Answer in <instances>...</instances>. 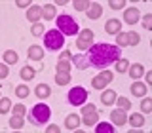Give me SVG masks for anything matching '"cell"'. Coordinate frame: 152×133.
<instances>
[{"label": "cell", "mask_w": 152, "mask_h": 133, "mask_svg": "<svg viewBox=\"0 0 152 133\" xmlns=\"http://www.w3.org/2000/svg\"><path fill=\"white\" fill-rule=\"evenodd\" d=\"M28 93H31V89H28L25 84H21V86H17V88H15V95H17V97H21V99L28 97Z\"/></svg>", "instance_id": "4dcf8cb0"}, {"label": "cell", "mask_w": 152, "mask_h": 133, "mask_svg": "<svg viewBox=\"0 0 152 133\" xmlns=\"http://www.w3.org/2000/svg\"><path fill=\"white\" fill-rule=\"evenodd\" d=\"M139 19H141V13H139L137 8H127L126 12H124V21H126L127 25H135Z\"/></svg>", "instance_id": "9c48e42d"}, {"label": "cell", "mask_w": 152, "mask_h": 133, "mask_svg": "<svg viewBox=\"0 0 152 133\" xmlns=\"http://www.w3.org/2000/svg\"><path fill=\"white\" fill-rule=\"evenodd\" d=\"M80 126V118L76 116V114H69L66 116V120H65V127L69 131H76V127Z\"/></svg>", "instance_id": "2e32d148"}, {"label": "cell", "mask_w": 152, "mask_h": 133, "mask_svg": "<svg viewBox=\"0 0 152 133\" xmlns=\"http://www.w3.org/2000/svg\"><path fill=\"white\" fill-rule=\"evenodd\" d=\"M34 74H36V70L32 69L31 65H27V66H23V69H21V78L25 80V82L32 80V78H34Z\"/></svg>", "instance_id": "7402d4cb"}, {"label": "cell", "mask_w": 152, "mask_h": 133, "mask_svg": "<svg viewBox=\"0 0 152 133\" xmlns=\"http://www.w3.org/2000/svg\"><path fill=\"white\" fill-rule=\"evenodd\" d=\"M10 127H12V129H21V127H23V116L13 114V118L10 120Z\"/></svg>", "instance_id": "4316f807"}, {"label": "cell", "mask_w": 152, "mask_h": 133, "mask_svg": "<svg viewBox=\"0 0 152 133\" xmlns=\"http://www.w3.org/2000/svg\"><path fill=\"white\" fill-rule=\"evenodd\" d=\"M142 27H145L146 31H150V28H152V13H146V15L142 17Z\"/></svg>", "instance_id": "8d00e7d4"}, {"label": "cell", "mask_w": 152, "mask_h": 133, "mask_svg": "<svg viewBox=\"0 0 152 133\" xmlns=\"http://www.w3.org/2000/svg\"><path fill=\"white\" fill-rule=\"evenodd\" d=\"M141 110L145 112V114L152 112V101H150L148 97H145V99H142V101H141Z\"/></svg>", "instance_id": "d6a6232c"}, {"label": "cell", "mask_w": 152, "mask_h": 133, "mask_svg": "<svg viewBox=\"0 0 152 133\" xmlns=\"http://www.w3.org/2000/svg\"><path fill=\"white\" fill-rule=\"evenodd\" d=\"M17 6H19V8H31L32 4H31V0H19Z\"/></svg>", "instance_id": "b9f144b4"}, {"label": "cell", "mask_w": 152, "mask_h": 133, "mask_svg": "<svg viewBox=\"0 0 152 133\" xmlns=\"http://www.w3.org/2000/svg\"><path fill=\"white\" fill-rule=\"evenodd\" d=\"M131 93L135 95V97H145V95H146V84H142V82H133V84H131Z\"/></svg>", "instance_id": "ac0fdd59"}, {"label": "cell", "mask_w": 152, "mask_h": 133, "mask_svg": "<svg viewBox=\"0 0 152 133\" xmlns=\"http://www.w3.org/2000/svg\"><path fill=\"white\" fill-rule=\"evenodd\" d=\"M127 72H129V76L133 80H139L142 74H145V66H142L141 63H135V65H129V69H127Z\"/></svg>", "instance_id": "9a60e30c"}, {"label": "cell", "mask_w": 152, "mask_h": 133, "mask_svg": "<svg viewBox=\"0 0 152 133\" xmlns=\"http://www.w3.org/2000/svg\"><path fill=\"white\" fill-rule=\"evenodd\" d=\"M108 6H110L112 10H122L124 6H126V2H124V0H110Z\"/></svg>", "instance_id": "74e56055"}, {"label": "cell", "mask_w": 152, "mask_h": 133, "mask_svg": "<svg viewBox=\"0 0 152 133\" xmlns=\"http://www.w3.org/2000/svg\"><path fill=\"white\" fill-rule=\"evenodd\" d=\"M86 99H88V91L82 88V86H76L69 91V103L74 104V107H80V104L86 103Z\"/></svg>", "instance_id": "52a82bcc"}, {"label": "cell", "mask_w": 152, "mask_h": 133, "mask_svg": "<svg viewBox=\"0 0 152 133\" xmlns=\"http://www.w3.org/2000/svg\"><path fill=\"white\" fill-rule=\"evenodd\" d=\"M27 19L32 23V25L40 21V19H42V6H36V4H32V6L27 10Z\"/></svg>", "instance_id": "30bf717a"}, {"label": "cell", "mask_w": 152, "mask_h": 133, "mask_svg": "<svg viewBox=\"0 0 152 133\" xmlns=\"http://www.w3.org/2000/svg\"><path fill=\"white\" fill-rule=\"evenodd\" d=\"M110 120L114 126H118V127H122L124 124L127 122V116H126V110H122V108H118V110H112L110 112Z\"/></svg>", "instance_id": "8fae6325"}, {"label": "cell", "mask_w": 152, "mask_h": 133, "mask_svg": "<svg viewBox=\"0 0 152 133\" xmlns=\"http://www.w3.org/2000/svg\"><path fill=\"white\" fill-rule=\"evenodd\" d=\"M17 59H19L17 51H13V50L4 51V63H6V65H15V63H17Z\"/></svg>", "instance_id": "44dd1931"}, {"label": "cell", "mask_w": 152, "mask_h": 133, "mask_svg": "<svg viewBox=\"0 0 152 133\" xmlns=\"http://www.w3.org/2000/svg\"><path fill=\"white\" fill-rule=\"evenodd\" d=\"M114 65H116V72H127V69H129V61L127 59H118Z\"/></svg>", "instance_id": "484cf974"}, {"label": "cell", "mask_w": 152, "mask_h": 133, "mask_svg": "<svg viewBox=\"0 0 152 133\" xmlns=\"http://www.w3.org/2000/svg\"><path fill=\"white\" fill-rule=\"evenodd\" d=\"M27 55H28L31 61H42V57H44V50H42L40 46H31L28 51H27Z\"/></svg>", "instance_id": "5bb4252c"}, {"label": "cell", "mask_w": 152, "mask_h": 133, "mask_svg": "<svg viewBox=\"0 0 152 133\" xmlns=\"http://www.w3.org/2000/svg\"><path fill=\"white\" fill-rule=\"evenodd\" d=\"M104 31H107L108 34H118V32H122V21L120 19H108L107 25H104Z\"/></svg>", "instance_id": "7c38bea8"}, {"label": "cell", "mask_w": 152, "mask_h": 133, "mask_svg": "<svg viewBox=\"0 0 152 133\" xmlns=\"http://www.w3.org/2000/svg\"><path fill=\"white\" fill-rule=\"evenodd\" d=\"M25 112H27L25 104H15L13 107V114H17V116H25Z\"/></svg>", "instance_id": "f35d334b"}, {"label": "cell", "mask_w": 152, "mask_h": 133, "mask_svg": "<svg viewBox=\"0 0 152 133\" xmlns=\"http://www.w3.org/2000/svg\"><path fill=\"white\" fill-rule=\"evenodd\" d=\"M70 69L72 66H70L69 61H59L57 63V72H70Z\"/></svg>", "instance_id": "836d02e7"}, {"label": "cell", "mask_w": 152, "mask_h": 133, "mask_svg": "<svg viewBox=\"0 0 152 133\" xmlns=\"http://www.w3.org/2000/svg\"><path fill=\"white\" fill-rule=\"evenodd\" d=\"M145 78H146V82H152V72H145Z\"/></svg>", "instance_id": "ee69618b"}, {"label": "cell", "mask_w": 152, "mask_h": 133, "mask_svg": "<svg viewBox=\"0 0 152 133\" xmlns=\"http://www.w3.org/2000/svg\"><path fill=\"white\" fill-rule=\"evenodd\" d=\"M50 116H51V110H50V107L44 103H38L32 107V110L28 112V122L32 124V126H46V122L50 120Z\"/></svg>", "instance_id": "7a4b0ae2"}, {"label": "cell", "mask_w": 152, "mask_h": 133, "mask_svg": "<svg viewBox=\"0 0 152 133\" xmlns=\"http://www.w3.org/2000/svg\"><path fill=\"white\" fill-rule=\"evenodd\" d=\"M116 91H112V89H107V91H103V95H101V103L103 104H107V107H110L112 103H116Z\"/></svg>", "instance_id": "e0dca14e"}, {"label": "cell", "mask_w": 152, "mask_h": 133, "mask_svg": "<svg viewBox=\"0 0 152 133\" xmlns=\"http://www.w3.org/2000/svg\"><path fill=\"white\" fill-rule=\"evenodd\" d=\"M93 31L91 28H84V31H80V36L76 38V48H78L80 51H88L89 48L93 46Z\"/></svg>", "instance_id": "5b68a950"}, {"label": "cell", "mask_w": 152, "mask_h": 133, "mask_svg": "<svg viewBox=\"0 0 152 133\" xmlns=\"http://www.w3.org/2000/svg\"><path fill=\"white\" fill-rule=\"evenodd\" d=\"M55 82L59 86H66L70 82V72H57L55 74Z\"/></svg>", "instance_id": "d4e9b609"}, {"label": "cell", "mask_w": 152, "mask_h": 133, "mask_svg": "<svg viewBox=\"0 0 152 133\" xmlns=\"http://www.w3.org/2000/svg\"><path fill=\"white\" fill-rule=\"evenodd\" d=\"M70 59H72L70 51H61V55H59V61H70Z\"/></svg>", "instance_id": "ab89813d"}, {"label": "cell", "mask_w": 152, "mask_h": 133, "mask_svg": "<svg viewBox=\"0 0 152 133\" xmlns=\"http://www.w3.org/2000/svg\"><path fill=\"white\" fill-rule=\"evenodd\" d=\"M10 108H12V103H10V99L8 97H2V101H0V112H8Z\"/></svg>", "instance_id": "e575fe53"}, {"label": "cell", "mask_w": 152, "mask_h": 133, "mask_svg": "<svg viewBox=\"0 0 152 133\" xmlns=\"http://www.w3.org/2000/svg\"><path fill=\"white\" fill-rule=\"evenodd\" d=\"M34 91H36V97H38V99H48V97L51 95L50 86H46V84H38Z\"/></svg>", "instance_id": "ffe728a7"}, {"label": "cell", "mask_w": 152, "mask_h": 133, "mask_svg": "<svg viewBox=\"0 0 152 133\" xmlns=\"http://www.w3.org/2000/svg\"><path fill=\"white\" fill-rule=\"evenodd\" d=\"M116 46L118 48L127 46V32H118L116 34Z\"/></svg>", "instance_id": "1f68e13d"}, {"label": "cell", "mask_w": 152, "mask_h": 133, "mask_svg": "<svg viewBox=\"0 0 152 133\" xmlns=\"http://www.w3.org/2000/svg\"><path fill=\"white\" fill-rule=\"evenodd\" d=\"M42 17H44L46 21H51V19L55 17V4H46V6H42Z\"/></svg>", "instance_id": "d6986e66"}, {"label": "cell", "mask_w": 152, "mask_h": 133, "mask_svg": "<svg viewBox=\"0 0 152 133\" xmlns=\"http://www.w3.org/2000/svg\"><path fill=\"white\" fill-rule=\"evenodd\" d=\"M44 44H46V48L50 51H59L61 48L65 46V34L61 31H57V28H51V31L46 32Z\"/></svg>", "instance_id": "3957f363"}, {"label": "cell", "mask_w": 152, "mask_h": 133, "mask_svg": "<svg viewBox=\"0 0 152 133\" xmlns=\"http://www.w3.org/2000/svg\"><path fill=\"white\" fill-rule=\"evenodd\" d=\"M112 78H114V74L110 72V70H103L101 74H97L91 80V86H93L95 89H104L108 82H112Z\"/></svg>", "instance_id": "ba28073f"}, {"label": "cell", "mask_w": 152, "mask_h": 133, "mask_svg": "<svg viewBox=\"0 0 152 133\" xmlns=\"http://www.w3.org/2000/svg\"><path fill=\"white\" fill-rule=\"evenodd\" d=\"M46 131L48 133H59V127H57V126H50V127H46Z\"/></svg>", "instance_id": "7bdbcfd3"}, {"label": "cell", "mask_w": 152, "mask_h": 133, "mask_svg": "<svg viewBox=\"0 0 152 133\" xmlns=\"http://www.w3.org/2000/svg\"><path fill=\"white\" fill-rule=\"evenodd\" d=\"M65 4H66V0H57L55 6H65Z\"/></svg>", "instance_id": "f6af8a7d"}, {"label": "cell", "mask_w": 152, "mask_h": 133, "mask_svg": "<svg viewBox=\"0 0 152 133\" xmlns=\"http://www.w3.org/2000/svg\"><path fill=\"white\" fill-rule=\"evenodd\" d=\"M86 15H88L89 19H99L103 15V6L97 2H91V6H89V10L86 12Z\"/></svg>", "instance_id": "4fadbf2b"}, {"label": "cell", "mask_w": 152, "mask_h": 133, "mask_svg": "<svg viewBox=\"0 0 152 133\" xmlns=\"http://www.w3.org/2000/svg\"><path fill=\"white\" fill-rule=\"evenodd\" d=\"M44 34V25L42 23H34L32 25V36H42Z\"/></svg>", "instance_id": "d590c367"}, {"label": "cell", "mask_w": 152, "mask_h": 133, "mask_svg": "<svg viewBox=\"0 0 152 133\" xmlns=\"http://www.w3.org/2000/svg\"><path fill=\"white\" fill-rule=\"evenodd\" d=\"M57 31H61L65 36H74L78 34V21H74L70 15H59L57 17Z\"/></svg>", "instance_id": "277c9868"}, {"label": "cell", "mask_w": 152, "mask_h": 133, "mask_svg": "<svg viewBox=\"0 0 152 133\" xmlns=\"http://www.w3.org/2000/svg\"><path fill=\"white\" fill-rule=\"evenodd\" d=\"M141 42V36L137 34L135 31H131V32H127V46H137Z\"/></svg>", "instance_id": "f1b7e54d"}, {"label": "cell", "mask_w": 152, "mask_h": 133, "mask_svg": "<svg viewBox=\"0 0 152 133\" xmlns=\"http://www.w3.org/2000/svg\"><path fill=\"white\" fill-rule=\"evenodd\" d=\"M95 131H97V133H112L114 127L110 126V124H107V122H101V124H97Z\"/></svg>", "instance_id": "83f0119b"}, {"label": "cell", "mask_w": 152, "mask_h": 133, "mask_svg": "<svg viewBox=\"0 0 152 133\" xmlns=\"http://www.w3.org/2000/svg\"><path fill=\"white\" fill-rule=\"evenodd\" d=\"M116 103H118V108H122V110H129L131 108V101L126 97H116Z\"/></svg>", "instance_id": "f546056e"}, {"label": "cell", "mask_w": 152, "mask_h": 133, "mask_svg": "<svg viewBox=\"0 0 152 133\" xmlns=\"http://www.w3.org/2000/svg\"><path fill=\"white\" fill-rule=\"evenodd\" d=\"M8 76V65L4 63V65H0V78H6Z\"/></svg>", "instance_id": "60d3db41"}, {"label": "cell", "mask_w": 152, "mask_h": 133, "mask_svg": "<svg viewBox=\"0 0 152 133\" xmlns=\"http://www.w3.org/2000/svg\"><path fill=\"white\" fill-rule=\"evenodd\" d=\"M82 114H84L82 122H84V126H88V127H91L99 122V112H97V108H95V104H86L82 108Z\"/></svg>", "instance_id": "8992f818"}, {"label": "cell", "mask_w": 152, "mask_h": 133, "mask_svg": "<svg viewBox=\"0 0 152 133\" xmlns=\"http://www.w3.org/2000/svg\"><path fill=\"white\" fill-rule=\"evenodd\" d=\"M72 6L76 8V12H88L89 6H91V2H89V0H74Z\"/></svg>", "instance_id": "cb8c5ba5"}, {"label": "cell", "mask_w": 152, "mask_h": 133, "mask_svg": "<svg viewBox=\"0 0 152 133\" xmlns=\"http://www.w3.org/2000/svg\"><path fill=\"white\" fill-rule=\"evenodd\" d=\"M129 124H131V127H142L145 126V116L142 114H131Z\"/></svg>", "instance_id": "603a6c76"}, {"label": "cell", "mask_w": 152, "mask_h": 133, "mask_svg": "<svg viewBox=\"0 0 152 133\" xmlns=\"http://www.w3.org/2000/svg\"><path fill=\"white\" fill-rule=\"evenodd\" d=\"M122 51L118 46H112V44H93L86 53H78V55H72V65L76 69L84 70V69H107V66L114 65L118 59H120Z\"/></svg>", "instance_id": "6da1fadb"}]
</instances>
